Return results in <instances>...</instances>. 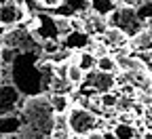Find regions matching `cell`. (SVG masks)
Returning <instances> with one entry per match:
<instances>
[{
  "instance_id": "obj_12",
  "label": "cell",
  "mask_w": 152,
  "mask_h": 139,
  "mask_svg": "<svg viewBox=\"0 0 152 139\" xmlns=\"http://www.w3.org/2000/svg\"><path fill=\"white\" fill-rule=\"evenodd\" d=\"M118 4L114 0H91V13L99 15V17H108Z\"/></svg>"
},
{
  "instance_id": "obj_20",
  "label": "cell",
  "mask_w": 152,
  "mask_h": 139,
  "mask_svg": "<svg viewBox=\"0 0 152 139\" xmlns=\"http://www.w3.org/2000/svg\"><path fill=\"white\" fill-rule=\"evenodd\" d=\"M51 139H70V133L68 131H53Z\"/></svg>"
},
{
  "instance_id": "obj_4",
  "label": "cell",
  "mask_w": 152,
  "mask_h": 139,
  "mask_svg": "<svg viewBox=\"0 0 152 139\" xmlns=\"http://www.w3.org/2000/svg\"><path fill=\"white\" fill-rule=\"evenodd\" d=\"M66 124H68L70 135H87V133L95 131V127H97V116L89 108L74 106L66 114Z\"/></svg>"
},
{
  "instance_id": "obj_11",
  "label": "cell",
  "mask_w": 152,
  "mask_h": 139,
  "mask_svg": "<svg viewBox=\"0 0 152 139\" xmlns=\"http://www.w3.org/2000/svg\"><path fill=\"white\" fill-rule=\"evenodd\" d=\"M108 28V23H106V17H99V15H95V13H91L87 19H85V30L89 32V34H104V30Z\"/></svg>"
},
{
  "instance_id": "obj_17",
  "label": "cell",
  "mask_w": 152,
  "mask_h": 139,
  "mask_svg": "<svg viewBox=\"0 0 152 139\" xmlns=\"http://www.w3.org/2000/svg\"><path fill=\"white\" fill-rule=\"evenodd\" d=\"M17 53H19V51H15V49L0 47V61H2V63H7V65H11V63H13V59L17 57Z\"/></svg>"
},
{
  "instance_id": "obj_10",
  "label": "cell",
  "mask_w": 152,
  "mask_h": 139,
  "mask_svg": "<svg viewBox=\"0 0 152 139\" xmlns=\"http://www.w3.org/2000/svg\"><path fill=\"white\" fill-rule=\"evenodd\" d=\"M49 103H51V110H53V114L55 116H59V114H68V110L72 108L70 103V95H51L49 97Z\"/></svg>"
},
{
  "instance_id": "obj_19",
  "label": "cell",
  "mask_w": 152,
  "mask_h": 139,
  "mask_svg": "<svg viewBox=\"0 0 152 139\" xmlns=\"http://www.w3.org/2000/svg\"><path fill=\"white\" fill-rule=\"evenodd\" d=\"M40 7H45V9H57L61 4V0H36Z\"/></svg>"
},
{
  "instance_id": "obj_18",
  "label": "cell",
  "mask_w": 152,
  "mask_h": 139,
  "mask_svg": "<svg viewBox=\"0 0 152 139\" xmlns=\"http://www.w3.org/2000/svg\"><path fill=\"white\" fill-rule=\"evenodd\" d=\"M42 51L47 55H55L57 51H59V44H57L53 38H47V40H42Z\"/></svg>"
},
{
  "instance_id": "obj_25",
  "label": "cell",
  "mask_w": 152,
  "mask_h": 139,
  "mask_svg": "<svg viewBox=\"0 0 152 139\" xmlns=\"http://www.w3.org/2000/svg\"><path fill=\"white\" fill-rule=\"evenodd\" d=\"M114 2H116V4H118V2H125V0H114Z\"/></svg>"
},
{
  "instance_id": "obj_13",
  "label": "cell",
  "mask_w": 152,
  "mask_h": 139,
  "mask_svg": "<svg viewBox=\"0 0 152 139\" xmlns=\"http://www.w3.org/2000/svg\"><path fill=\"white\" fill-rule=\"evenodd\" d=\"M95 70H97V72H106V74H114L118 68H116L114 57H110V55H99L97 59H95Z\"/></svg>"
},
{
  "instance_id": "obj_16",
  "label": "cell",
  "mask_w": 152,
  "mask_h": 139,
  "mask_svg": "<svg viewBox=\"0 0 152 139\" xmlns=\"http://www.w3.org/2000/svg\"><path fill=\"white\" fill-rule=\"evenodd\" d=\"M114 135H116V139H135V129L131 124H118L114 129Z\"/></svg>"
},
{
  "instance_id": "obj_23",
  "label": "cell",
  "mask_w": 152,
  "mask_h": 139,
  "mask_svg": "<svg viewBox=\"0 0 152 139\" xmlns=\"http://www.w3.org/2000/svg\"><path fill=\"white\" fill-rule=\"evenodd\" d=\"M2 36H4V25H0V47H2Z\"/></svg>"
},
{
  "instance_id": "obj_21",
  "label": "cell",
  "mask_w": 152,
  "mask_h": 139,
  "mask_svg": "<svg viewBox=\"0 0 152 139\" xmlns=\"http://www.w3.org/2000/svg\"><path fill=\"white\" fill-rule=\"evenodd\" d=\"M85 137H87V139H102V131H91V133H87Z\"/></svg>"
},
{
  "instance_id": "obj_7",
  "label": "cell",
  "mask_w": 152,
  "mask_h": 139,
  "mask_svg": "<svg viewBox=\"0 0 152 139\" xmlns=\"http://www.w3.org/2000/svg\"><path fill=\"white\" fill-rule=\"evenodd\" d=\"M89 76H85L83 80H87L89 84H91V89H95V91H99V93H108V91H112V87H114V74H106V72H97V70H91V72H87Z\"/></svg>"
},
{
  "instance_id": "obj_3",
  "label": "cell",
  "mask_w": 152,
  "mask_h": 139,
  "mask_svg": "<svg viewBox=\"0 0 152 139\" xmlns=\"http://www.w3.org/2000/svg\"><path fill=\"white\" fill-rule=\"evenodd\" d=\"M108 17H110V19H106L108 28H116V30L125 32L129 38L135 36L142 30V21L137 19V11L133 9V7H127V4L116 7Z\"/></svg>"
},
{
  "instance_id": "obj_5",
  "label": "cell",
  "mask_w": 152,
  "mask_h": 139,
  "mask_svg": "<svg viewBox=\"0 0 152 139\" xmlns=\"http://www.w3.org/2000/svg\"><path fill=\"white\" fill-rule=\"evenodd\" d=\"M23 103V95L17 91L13 82H0V116L17 112Z\"/></svg>"
},
{
  "instance_id": "obj_8",
  "label": "cell",
  "mask_w": 152,
  "mask_h": 139,
  "mask_svg": "<svg viewBox=\"0 0 152 139\" xmlns=\"http://www.w3.org/2000/svg\"><path fill=\"white\" fill-rule=\"evenodd\" d=\"M129 42V36L116 28H106L104 34H102V44L108 47V49H121Z\"/></svg>"
},
{
  "instance_id": "obj_2",
  "label": "cell",
  "mask_w": 152,
  "mask_h": 139,
  "mask_svg": "<svg viewBox=\"0 0 152 139\" xmlns=\"http://www.w3.org/2000/svg\"><path fill=\"white\" fill-rule=\"evenodd\" d=\"M11 76L13 84L23 97L40 95L49 87V74L53 72V63H40L38 55L34 51H23L17 53V57L11 63Z\"/></svg>"
},
{
  "instance_id": "obj_9",
  "label": "cell",
  "mask_w": 152,
  "mask_h": 139,
  "mask_svg": "<svg viewBox=\"0 0 152 139\" xmlns=\"http://www.w3.org/2000/svg\"><path fill=\"white\" fill-rule=\"evenodd\" d=\"M127 44H131V49L137 51V53H150V51H152V32L140 30L135 36L129 38Z\"/></svg>"
},
{
  "instance_id": "obj_14",
  "label": "cell",
  "mask_w": 152,
  "mask_h": 139,
  "mask_svg": "<svg viewBox=\"0 0 152 139\" xmlns=\"http://www.w3.org/2000/svg\"><path fill=\"white\" fill-rule=\"evenodd\" d=\"M83 78H85V72L78 65H70L68 63V82L70 84H80Z\"/></svg>"
},
{
  "instance_id": "obj_6",
  "label": "cell",
  "mask_w": 152,
  "mask_h": 139,
  "mask_svg": "<svg viewBox=\"0 0 152 139\" xmlns=\"http://www.w3.org/2000/svg\"><path fill=\"white\" fill-rule=\"evenodd\" d=\"M23 17H26V7L21 2H4V4H0V25H4V28H11L15 25L17 21H23Z\"/></svg>"
},
{
  "instance_id": "obj_24",
  "label": "cell",
  "mask_w": 152,
  "mask_h": 139,
  "mask_svg": "<svg viewBox=\"0 0 152 139\" xmlns=\"http://www.w3.org/2000/svg\"><path fill=\"white\" fill-rule=\"evenodd\" d=\"M70 139H87L85 135H70Z\"/></svg>"
},
{
  "instance_id": "obj_1",
  "label": "cell",
  "mask_w": 152,
  "mask_h": 139,
  "mask_svg": "<svg viewBox=\"0 0 152 139\" xmlns=\"http://www.w3.org/2000/svg\"><path fill=\"white\" fill-rule=\"evenodd\" d=\"M55 129V114L49 95L23 97L17 112L0 116V139H51Z\"/></svg>"
},
{
  "instance_id": "obj_15",
  "label": "cell",
  "mask_w": 152,
  "mask_h": 139,
  "mask_svg": "<svg viewBox=\"0 0 152 139\" xmlns=\"http://www.w3.org/2000/svg\"><path fill=\"white\" fill-rule=\"evenodd\" d=\"M116 103H118V97L114 95L112 91H108V93H102V95H99V106H102V110H112Z\"/></svg>"
},
{
  "instance_id": "obj_22",
  "label": "cell",
  "mask_w": 152,
  "mask_h": 139,
  "mask_svg": "<svg viewBox=\"0 0 152 139\" xmlns=\"http://www.w3.org/2000/svg\"><path fill=\"white\" fill-rule=\"evenodd\" d=\"M102 139H116V135H114V131H102Z\"/></svg>"
}]
</instances>
